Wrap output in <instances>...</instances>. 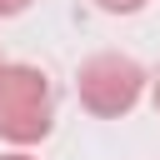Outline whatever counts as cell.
Masks as SVG:
<instances>
[{
    "label": "cell",
    "instance_id": "obj_1",
    "mask_svg": "<svg viewBox=\"0 0 160 160\" xmlns=\"http://www.w3.org/2000/svg\"><path fill=\"white\" fill-rule=\"evenodd\" d=\"M55 125V90L35 65L0 70V135L10 145H40Z\"/></svg>",
    "mask_w": 160,
    "mask_h": 160
},
{
    "label": "cell",
    "instance_id": "obj_2",
    "mask_svg": "<svg viewBox=\"0 0 160 160\" xmlns=\"http://www.w3.org/2000/svg\"><path fill=\"white\" fill-rule=\"evenodd\" d=\"M140 90H145V70H140V60H130L120 50H100V55H90L75 70V95L100 120L130 115L135 100H140Z\"/></svg>",
    "mask_w": 160,
    "mask_h": 160
},
{
    "label": "cell",
    "instance_id": "obj_3",
    "mask_svg": "<svg viewBox=\"0 0 160 160\" xmlns=\"http://www.w3.org/2000/svg\"><path fill=\"white\" fill-rule=\"evenodd\" d=\"M100 10H110V15H135V10H145L150 0H95Z\"/></svg>",
    "mask_w": 160,
    "mask_h": 160
},
{
    "label": "cell",
    "instance_id": "obj_4",
    "mask_svg": "<svg viewBox=\"0 0 160 160\" xmlns=\"http://www.w3.org/2000/svg\"><path fill=\"white\" fill-rule=\"evenodd\" d=\"M20 10H30V0H0V20H10V15H20Z\"/></svg>",
    "mask_w": 160,
    "mask_h": 160
},
{
    "label": "cell",
    "instance_id": "obj_5",
    "mask_svg": "<svg viewBox=\"0 0 160 160\" xmlns=\"http://www.w3.org/2000/svg\"><path fill=\"white\" fill-rule=\"evenodd\" d=\"M0 160H35V155H25V150H15V155H0Z\"/></svg>",
    "mask_w": 160,
    "mask_h": 160
},
{
    "label": "cell",
    "instance_id": "obj_6",
    "mask_svg": "<svg viewBox=\"0 0 160 160\" xmlns=\"http://www.w3.org/2000/svg\"><path fill=\"white\" fill-rule=\"evenodd\" d=\"M150 95H155V110H160V70H155V90H150Z\"/></svg>",
    "mask_w": 160,
    "mask_h": 160
},
{
    "label": "cell",
    "instance_id": "obj_7",
    "mask_svg": "<svg viewBox=\"0 0 160 160\" xmlns=\"http://www.w3.org/2000/svg\"><path fill=\"white\" fill-rule=\"evenodd\" d=\"M0 70H5V55H0Z\"/></svg>",
    "mask_w": 160,
    "mask_h": 160
}]
</instances>
